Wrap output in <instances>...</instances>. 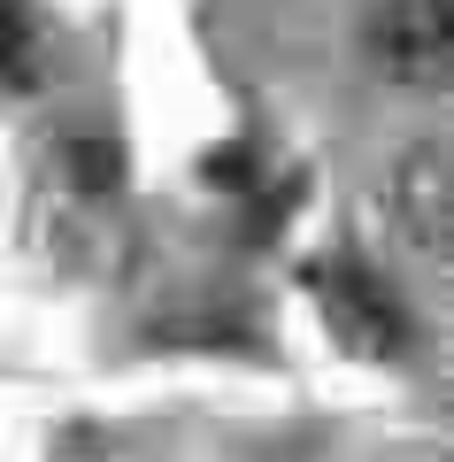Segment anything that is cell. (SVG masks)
Returning <instances> with one entry per match:
<instances>
[{
  "label": "cell",
  "mask_w": 454,
  "mask_h": 462,
  "mask_svg": "<svg viewBox=\"0 0 454 462\" xmlns=\"http://www.w3.org/2000/svg\"><path fill=\"white\" fill-rule=\"evenodd\" d=\"M316 293H324V316H331V331H339V346H355V355H401L408 346V316H401V300L385 293L377 270L324 263L316 270Z\"/></svg>",
  "instance_id": "cell-1"
},
{
  "label": "cell",
  "mask_w": 454,
  "mask_h": 462,
  "mask_svg": "<svg viewBox=\"0 0 454 462\" xmlns=\"http://www.w3.org/2000/svg\"><path fill=\"white\" fill-rule=\"evenodd\" d=\"M393 231L416 254H447V170H439V154L401 170V185H393Z\"/></svg>",
  "instance_id": "cell-2"
},
{
  "label": "cell",
  "mask_w": 454,
  "mask_h": 462,
  "mask_svg": "<svg viewBox=\"0 0 454 462\" xmlns=\"http://www.w3.org/2000/svg\"><path fill=\"white\" fill-rule=\"evenodd\" d=\"M23 54H32V23H23L16 8H8V0H0V69H8V78H16V69H23Z\"/></svg>",
  "instance_id": "cell-3"
}]
</instances>
